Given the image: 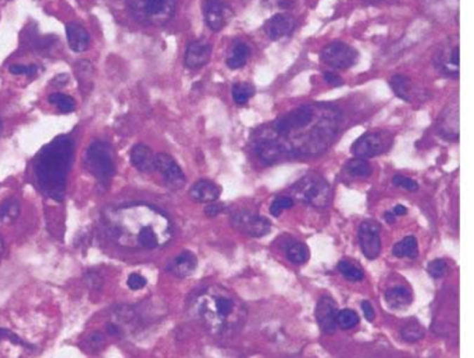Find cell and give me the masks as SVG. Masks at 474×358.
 Here are the masks:
<instances>
[{
    "label": "cell",
    "mask_w": 474,
    "mask_h": 358,
    "mask_svg": "<svg viewBox=\"0 0 474 358\" xmlns=\"http://www.w3.org/2000/svg\"><path fill=\"white\" fill-rule=\"evenodd\" d=\"M223 210H224V206H223L221 203H216V201L207 203V206L204 207V213H206V216H209V217H216V216H218Z\"/></svg>",
    "instance_id": "cell-42"
},
{
    "label": "cell",
    "mask_w": 474,
    "mask_h": 358,
    "mask_svg": "<svg viewBox=\"0 0 474 358\" xmlns=\"http://www.w3.org/2000/svg\"><path fill=\"white\" fill-rule=\"evenodd\" d=\"M324 81L331 85V86H336V88H339L342 86L345 82L343 79L341 78V75H338L337 72H333V71H326L324 72Z\"/></svg>",
    "instance_id": "cell-41"
},
{
    "label": "cell",
    "mask_w": 474,
    "mask_h": 358,
    "mask_svg": "<svg viewBox=\"0 0 474 358\" xmlns=\"http://www.w3.org/2000/svg\"><path fill=\"white\" fill-rule=\"evenodd\" d=\"M84 163L88 173L100 183H109L110 179L114 177L116 164L113 157V149L105 140H95L88 146Z\"/></svg>",
    "instance_id": "cell-7"
},
{
    "label": "cell",
    "mask_w": 474,
    "mask_h": 358,
    "mask_svg": "<svg viewBox=\"0 0 474 358\" xmlns=\"http://www.w3.org/2000/svg\"><path fill=\"white\" fill-rule=\"evenodd\" d=\"M127 285L131 291H140L147 285V281L140 274H131L127 279Z\"/></svg>",
    "instance_id": "cell-39"
},
{
    "label": "cell",
    "mask_w": 474,
    "mask_h": 358,
    "mask_svg": "<svg viewBox=\"0 0 474 358\" xmlns=\"http://www.w3.org/2000/svg\"><path fill=\"white\" fill-rule=\"evenodd\" d=\"M345 170L349 175L356 177V178H367L373 173V167L370 166V163L367 160L356 159V157L353 160H349L345 164Z\"/></svg>",
    "instance_id": "cell-27"
},
{
    "label": "cell",
    "mask_w": 474,
    "mask_h": 358,
    "mask_svg": "<svg viewBox=\"0 0 474 358\" xmlns=\"http://www.w3.org/2000/svg\"><path fill=\"white\" fill-rule=\"evenodd\" d=\"M103 224L116 244L131 250L160 248L173 239L170 218L147 203L107 207L103 211Z\"/></svg>",
    "instance_id": "cell-2"
},
{
    "label": "cell",
    "mask_w": 474,
    "mask_h": 358,
    "mask_svg": "<svg viewBox=\"0 0 474 358\" xmlns=\"http://www.w3.org/2000/svg\"><path fill=\"white\" fill-rule=\"evenodd\" d=\"M0 340H8L10 343L17 345V346H28L21 338H18L15 333H13L8 329H0Z\"/></svg>",
    "instance_id": "cell-40"
},
{
    "label": "cell",
    "mask_w": 474,
    "mask_h": 358,
    "mask_svg": "<svg viewBox=\"0 0 474 358\" xmlns=\"http://www.w3.org/2000/svg\"><path fill=\"white\" fill-rule=\"evenodd\" d=\"M336 322H337V326L346 331V329L355 328L359 324V317L355 311H352L349 308H345V310H341L337 312Z\"/></svg>",
    "instance_id": "cell-33"
},
{
    "label": "cell",
    "mask_w": 474,
    "mask_h": 358,
    "mask_svg": "<svg viewBox=\"0 0 474 358\" xmlns=\"http://www.w3.org/2000/svg\"><path fill=\"white\" fill-rule=\"evenodd\" d=\"M211 52H213V48L207 39L201 38V39L192 41L185 51L184 64L190 69H199L210 61Z\"/></svg>",
    "instance_id": "cell-18"
},
{
    "label": "cell",
    "mask_w": 474,
    "mask_h": 358,
    "mask_svg": "<svg viewBox=\"0 0 474 358\" xmlns=\"http://www.w3.org/2000/svg\"><path fill=\"white\" fill-rule=\"evenodd\" d=\"M231 224L238 232L249 238H262L268 235L271 230L270 221L266 217L251 210H239L234 213Z\"/></svg>",
    "instance_id": "cell-10"
},
{
    "label": "cell",
    "mask_w": 474,
    "mask_h": 358,
    "mask_svg": "<svg viewBox=\"0 0 474 358\" xmlns=\"http://www.w3.org/2000/svg\"><path fill=\"white\" fill-rule=\"evenodd\" d=\"M292 199L316 207L326 208L331 203L333 190L330 183L319 174H308L291 187Z\"/></svg>",
    "instance_id": "cell-6"
},
{
    "label": "cell",
    "mask_w": 474,
    "mask_h": 358,
    "mask_svg": "<svg viewBox=\"0 0 474 358\" xmlns=\"http://www.w3.org/2000/svg\"><path fill=\"white\" fill-rule=\"evenodd\" d=\"M295 204V200L289 196H278L272 200L270 206V214L274 217H279L282 211L292 208Z\"/></svg>",
    "instance_id": "cell-35"
},
{
    "label": "cell",
    "mask_w": 474,
    "mask_h": 358,
    "mask_svg": "<svg viewBox=\"0 0 474 358\" xmlns=\"http://www.w3.org/2000/svg\"><path fill=\"white\" fill-rule=\"evenodd\" d=\"M66 35H67L68 46L72 52L82 53L89 48L91 37L82 25L70 22L66 27Z\"/></svg>",
    "instance_id": "cell-23"
},
{
    "label": "cell",
    "mask_w": 474,
    "mask_h": 358,
    "mask_svg": "<svg viewBox=\"0 0 474 358\" xmlns=\"http://www.w3.org/2000/svg\"><path fill=\"white\" fill-rule=\"evenodd\" d=\"M381 227L378 223L373 220H366L359 227V243L362 253L369 258L374 260L378 257L381 251V240H380Z\"/></svg>",
    "instance_id": "cell-15"
},
{
    "label": "cell",
    "mask_w": 474,
    "mask_h": 358,
    "mask_svg": "<svg viewBox=\"0 0 474 358\" xmlns=\"http://www.w3.org/2000/svg\"><path fill=\"white\" fill-rule=\"evenodd\" d=\"M384 298L391 308H404L412 303V292L407 286H395L384 293Z\"/></svg>",
    "instance_id": "cell-25"
},
{
    "label": "cell",
    "mask_w": 474,
    "mask_h": 358,
    "mask_svg": "<svg viewBox=\"0 0 474 358\" xmlns=\"http://www.w3.org/2000/svg\"><path fill=\"white\" fill-rule=\"evenodd\" d=\"M10 74L13 75H35L38 68L35 64H31V65H22V64H13L10 68H8Z\"/></svg>",
    "instance_id": "cell-38"
},
{
    "label": "cell",
    "mask_w": 474,
    "mask_h": 358,
    "mask_svg": "<svg viewBox=\"0 0 474 358\" xmlns=\"http://www.w3.org/2000/svg\"><path fill=\"white\" fill-rule=\"evenodd\" d=\"M394 143V138L387 131H371L362 135L350 146V153L356 159L369 160L387 153Z\"/></svg>",
    "instance_id": "cell-8"
},
{
    "label": "cell",
    "mask_w": 474,
    "mask_h": 358,
    "mask_svg": "<svg viewBox=\"0 0 474 358\" xmlns=\"http://www.w3.org/2000/svg\"><path fill=\"white\" fill-rule=\"evenodd\" d=\"M338 271L350 282H359L363 279V271L349 261L345 260L341 261L338 264Z\"/></svg>",
    "instance_id": "cell-34"
},
{
    "label": "cell",
    "mask_w": 474,
    "mask_h": 358,
    "mask_svg": "<svg viewBox=\"0 0 474 358\" xmlns=\"http://www.w3.org/2000/svg\"><path fill=\"white\" fill-rule=\"evenodd\" d=\"M393 183H394V186L402 187V189L409 190V192H416V190H419L417 182L413 180L412 178L404 177V175H395V177L393 178Z\"/></svg>",
    "instance_id": "cell-37"
},
{
    "label": "cell",
    "mask_w": 474,
    "mask_h": 358,
    "mask_svg": "<svg viewBox=\"0 0 474 358\" xmlns=\"http://www.w3.org/2000/svg\"><path fill=\"white\" fill-rule=\"evenodd\" d=\"M221 194V187L209 180V179H201L197 183H194V186L190 190V196L199 203H213L216 200H218Z\"/></svg>",
    "instance_id": "cell-21"
},
{
    "label": "cell",
    "mask_w": 474,
    "mask_h": 358,
    "mask_svg": "<svg viewBox=\"0 0 474 358\" xmlns=\"http://www.w3.org/2000/svg\"><path fill=\"white\" fill-rule=\"evenodd\" d=\"M154 153L152 149L143 143H138L130 153L131 164L140 173H152L154 171Z\"/></svg>",
    "instance_id": "cell-22"
},
{
    "label": "cell",
    "mask_w": 474,
    "mask_h": 358,
    "mask_svg": "<svg viewBox=\"0 0 474 358\" xmlns=\"http://www.w3.org/2000/svg\"><path fill=\"white\" fill-rule=\"evenodd\" d=\"M393 253L397 257H410V258L417 257V254H419L417 240L414 237H407V238L402 239L401 241H398L394 246Z\"/></svg>",
    "instance_id": "cell-28"
},
{
    "label": "cell",
    "mask_w": 474,
    "mask_h": 358,
    "mask_svg": "<svg viewBox=\"0 0 474 358\" xmlns=\"http://www.w3.org/2000/svg\"><path fill=\"white\" fill-rule=\"evenodd\" d=\"M3 251H4V243H3V239L0 237V256L3 254Z\"/></svg>",
    "instance_id": "cell-48"
},
{
    "label": "cell",
    "mask_w": 474,
    "mask_h": 358,
    "mask_svg": "<svg viewBox=\"0 0 474 358\" xmlns=\"http://www.w3.org/2000/svg\"><path fill=\"white\" fill-rule=\"evenodd\" d=\"M198 258L191 251H183L167 264V271L177 278H187L195 272Z\"/></svg>",
    "instance_id": "cell-20"
},
{
    "label": "cell",
    "mask_w": 474,
    "mask_h": 358,
    "mask_svg": "<svg viewBox=\"0 0 474 358\" xmlns=\"http://www.w3.org/2000/svg\"><path fill=\"white\" fill-rule=\"evenodd\" d=\"M390 86L394 91V93L407 103L420 105L428 99V93L423 88L417 86L409 77L404 74L393 75L390 81Z\"/></svg>",
    "instance_id": "cell-16"
},
{
    "label": "cell",
    "mask_w": 474,
    "mask_h": 358,
    "mask_svg": "<svg viewBox=\"0 0 474 358\" xmlns=\"http://www.w3.org/2000/svg\"><path fill=\"white\" fill-rule=\"evenodd\" d=\"M433 64L435 69L449 78H458L461 74V46L458 37L449 38L444 42L433 58Z\"/></svg>",
    "instance_id": "cell-9"
},
{
    "label": "cell",
    "mask_w": 474,
    "mask_h": 358,
    "mask_svg": "<svg viewBox=\"0 0 474 358\" xmlns=\"http://www.w3.org/2000/svg\"><path fill=\"white\" fill-rule=\"evenodd\" d=\"M428 274L433 277V278H441L442 275H445V272L448 271V265L445 263V260H434L428 264Z\"/></svg>",
    "instance_id": "cell-36"
},
{
    "label": "cell",
    "mask_w": 474,
    "mask_h": 358,
    "mask_svg": "<svg viewBox=\"0 0 474 358\" xmlns=\"http://www.w3.org/2000/svg\"><path fill=\"white\" fill-rule=\"evenodd\" d=\"M337 312H338L337 304L330 296H323L319 300L317 307H316V319H317V324H319L320 329L324 333L330 335V333L336 332V329H337V322H336Z\"/></svg>",
    "instance_id": "cell-19"
},
{
    "label": "cell",
    "mask_w": 474,
    "mask_h": 358,
    "mask_svg": "<svg viewBox=\"0 0 474 358\" xmlns=\"http://www.w3.org/2000/svg\"><path fill=\"white\" fill-rule=\"evenodd\" d=\"M134 20L146 27H163L176 15L180 0H126Z\"/></svg>",
    "instance_id": "cell-5"
},
{
    "label": "cell",
    "mask_w": 474,
    "mask_h": 358,
    "mask_svg": "<svg viewBox=\"0 0 474 358\" xmlns=\"http://www.w3.org/2000/svg\"><path fill=\"white\" fill-rule=\"evenodd\" d=\"M401 335L407 342H417V340L424 338L426 331L417 321L413 319V321L407 322V325L402 328Z\"/></svg>",
    "instance_id": "cell-32"
},
{
    "label": "cell",
    "mask_w": 474,
    "mask_h": 358,
    "mask_svg": "<svg viewBox=\"0 0 474 358\" xmlns=\"http://www.w3.org/2000/svg\"><path fill=\"white\" fill-rule=\"evenodd\" d=\"M74 159V140L60 135L44 146L34 159L32 170L38 189L49 199L63 201Z\"/></svg>",
    "instance_id": "cell-4"
},
{
    "label": "cell",
    "mask_w": 474,
    "mask_h": 358,
    "mask_svg": "<svg viewBox=\"0 0 474 358\" xmlns=\"http://www.w3.org/2000/svg\"><path fill=\"white\" fill-rule=\"evenodd\" d=\"M49 103L55 105L62 113H72L75 110V106H77L75 100L71 96L60 93V92L52 93L49 96Z\"/></svg>",
    "instance_id": "cell-31"
},
{
    "label": "cell",
    "mask_w": 474,
    "mask_h": 358,
    "mask_svg": "<svg viewBox=\"0 0 474 358\" xmlns=\"http://www.w3.org/2000/svg\"><path fill=\"white\" fill-rule=\"evenodd\" d=\"M437 132L441 138L447 140H458L461 133V121H459V102L458 99L451 100L445 109L440 113L437 119Z\"/></svg>",
    "instance_id": "cell-14"
},
{
    "label": "cell",
    "mask_w": 474,
    "mask_h": 358,
    "mask_svg": "<svg viewBox=\"0 0 474 358\" xmlns=\"http://www.w3.org/2000/svg\"><path fill=\"white\" fill-rule=\"evenodd\" d=\"M20 203L15 199H8L0 206V221L3 224L14 223L20 216Z\"/></svg>",
    "instance_id": "cell-30"
},
{
    "label": "cell",
    "mask_w": 474,
    "mask_h": 358,
    "mask_svg": "<svg viewBox=\"0 0 474 358\" xmlns=\"http://www.w3.org/2000/svg\"><path fill=\"white\" fill-rule=\"evenodd\" d=\"M249 58H251L249 45L242 41H235L230 48L225 64L230 69H239L246 65Z\"/></svg>",
    "instance_id": "cell-24"
},
{
    "label": "cell",
    "mask_w": 474,
    "mask_h": 358,
    "mask_svg": "<svg viewBox=\"0 0 474 358\" xmlns=\"http://www.w3.org/2000/svg\"><path fill=\"white\" fill-rule=\"evenodd\" d=\"M296 28L295 17L288 11L274 14L265 24V32L271 41H281L294 34Z\"/></svg>",
    "instance_id": "cell-17"
},
{
    "label": "cell",
    "mask_w": 474,
    "mask_h": 358,
    "mask_svg": "<svg viewBox=\"0 0 474 358\" xmlns=\"http://www.w3.org/2000/svg\"><path fill=\"white\" fill-rule=\"evenodd\" d=\"M277 3H278L279 6H282V7H287V6L289 4V0H277Z\"/></svg>",
    "instance_id": "cell-47"
},
{
    "label": "cell",
    "mask_w": 474,
    "mask_h": 358,
    "mask_svg": "<svg viewBox=\"0 0 474 358\" xmlns=\"http://www.w3.org/2000/svg\"><path fill=\"white\" fill-rule=\"evenodd\" d=\"M287 257L294 264H305L309 260V247L305 243L294 241L287 248Z\"/></svg>",
    "instance_id": "cell-29"
},
{
    "label": "cell",
    "mask_w": 474,
    "mask_h": 358,
    "mask_svg": "<svg viewBox=\"0 0 474 358\" xmlns=\"http://www.w3.org/2000/svg\"><path fill=\"white\" fill-rule=\"evenodd\" d=\"M256 93V88L251 82H237L232 85L231 95L237 106H245Z\"/></svg>",
    "instance_id": "cell-26"
},
{
    "label": "cell",
    "mask_w": 474,
    "mask_h": 358,
    "mask_svg": "<svg viewBox=\"0 0 474 358\" xmlns=\"http://www.w3.org/2000/svg\"><path fill=\"white\" fill-rule=\"evenodd\" d=\"M370 1H378V0H370Z\"/></svg>",
    "instance_id": "cell-50"
},
{
    "label": "cell",
    "mask_w": 474,
    "mask_h": 358,
    "mask_svg": "<svg viewBox=\"0 0 474 358\" xmlns=\"http://www.w3.org/2000/svg\"><path fill=\"white\" fill-rule=\"evenodd\" d=\"M407 213V208L405 206H402V204H397V206L394 207V210H393V214H394L395 217H398V216H405Z\"/></svg>",
    "instance_id": "cell-45"
},
{
    "label": "cell",
    "mask_w": 474,
    "mask_h": 358,
    "mask_svg": "<svg viewBox=\"0 0 474 358\" xmlns=\"http://www.w3.org/2000/svg\"><path fill=\"white\" fill-rule=\"evenodd\" d=\"M0 129H1V119H0Z\"/></svg>",
    "instance_id": "cell-49"
},
{
    "label": "cell",
    "mask_w": 474,
    "mask_h": 358,
    "mask_svg": "<svg viewBox=\"0 0 474 358\" xmlns=\"http://www.w3.org/2000/svg\"><path fill=\"white\" fill-rule=\"evenodd\" d=\"M362 310H363V315L364 318L371 322L376 317V312H374V308L371 307V304L369 301H362Z\"/></svg>",
    "instance_id": "cell-44"
},
{
    "label": "cell",
    "mask_w": 474,
    "mask_h": 358,
    "mask_svg": "<svg viewBox=\"0 0 474 358\" xmlns=\"http://www.w3.org/2000/svg\"><path fill=\"white\" fill-rule=\"evenodd\" d=\"M191 315L204 329L216 336H231L246 321L244 301L221 285H211L201 291L190 305Z\"/></svg>",
    "instance_id": "cell-3"
},
{
    "label": "cell",
    "mask_w": 474,
    "mask_h": 358,
    "mask_svg": "<svg viewBox=\"0 0 474 358\" xmlns=\"http://www.w3.org/2000/svg\"><path fill=\"white\" fill-rule=\"evenodd\" d=\"M384 220H386L388 224H394L395 220H397V217H395L393 213H386V214H384Z\"/></svg>",
    "instance_id": "cell-46"
},
{
    "label": "cell",
    "mask_w": 474,
    "mask_h": 358,
    "mask_svg": "<svg viewBox=\"0 0 474 358\" xmlns=\"http://www.w3.org/2000/svg\"><path fill=\"white\" fill-rule=\"evenodd\" d=\"M341 113L327 103L301 105L255 129L252 147L263 164L324 153L338 136Z\"/></svg>",
    "instance_id": "cell-1"
},
{
    "label": "cell",
    "mask_w": 474,
    "mask_h": 358,
    "mask_svg": "<svg viewBox=\"0 0 474 358\" xmlns=\"http://www.w3.org/2000/svg\"><path fill=\"white\" fill-rule=\"evenodd\" d=\"M204 24L213 31L224 29L234 17V11L224 0H202Z\"/></svg>",
    "instance_id": "cell-12"
},
{
    "label": "cell",
    "mask_w": 474,
    "mask_h": 358,
    "mask_svg": "<svg viewBox=\"0 0 474 358\" xmlns=\"http://www.w3.org/2000/svg\"><path fill=\"white\" fill-rule=\"evenodd\" d=\"M154 171L160 173L166 185L171 189H181L187 182L178 163L167 153H157L154 156Z\"/></svg>",
    "instance_id": "cell-13"
},
{
    "label": "cell",
    "mask_w": 474,
    "mask_h": 358,
    "mask_svg": "<svg viewBox=\"0 0 474 358\" xmlns=\"http://www.w3.org/2000/svg\"><path fill=\"white\" fill-rule=\"evenodd\" d=\"M89 342H91V346H92V347L100 349V347L103 346V343H105V336H103L102 332H93V333L91 335Z\"/></svg>",
    "instance_id": "cell-43"
},
{
    "label": "cell",
    "mask_w": 474,
    "mask_h": 358,
    "mask_svg": "<svg viewBox=\"0 0 474 358\" xmlns=\"http://www.w3.org/2000/svg\"><path fill=\"white\" fill-rule=\"evenodd\" d=\"M320 59L330 68L348 69L356 64L359 53L353 46L342 41H334L322 49Z\"/></svg>",
    "instance_id": "cell-11"
}]
</instances>
